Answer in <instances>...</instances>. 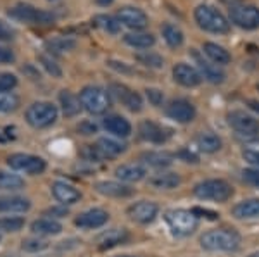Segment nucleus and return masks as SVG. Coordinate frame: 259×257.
<instances>
[{"instance_id":"26","label":"nucleus","mask_w":259,"mask_h":257,"mask_svg":"<svg viewBox=\"0 0 259 257\" xmlns=\"http://www.w3.org/2000/svg\"><path fill=\"white\" fill-rule=\"evenodd\" d=\"M31 231L41 237H50V235H59L62 231V225L52 218H41L31 223Z\"/></svg>"},{"instance_id":"50","label":"nucleus","mask_w":259,"mask_h":257,"mask_svg":"<svg viewBox=\"0 0 259 257\" xmlns=\"http://www.w3.org/2000/svg\"><path fill=\"white\" fill-rule=\"evenodd\" d=\"M78 131H80L81 135H94V133H97V126L90 121H83L80 123V126H78Z\"/></svg>"},{"instance_id":"47","label":"nucleus","mask_w":259,"mask_h":257,"mask_svg":"<svg viewBox=\"0 0 259 257\" xmlns=\"http://www.w3.org/2000/svg\"><path fill=\"white\" fill-rule=\"evenodd\" d=\"M192 213L195 214V216H202V218H206V219H211V221H216L220 216H218V213H214V211H209V209H202V207H194L192 209Z\"/></svg>"},{"instance_id":"58","label":"nucleus","mask_w":259,"mask_h":257,"mask_svg":"<svg viewBox=\"0 0 259 257\" xmlns=\"http://www.w3.org/2000/svg\"><path fill=\"white\" fill-rule=\"evenodd\" d=\"M257 90H259V85H257Z\"/></svg>"},{"instance_id":"9","label":"nucleus","mask_w":259,"mask_h":257,"mask_svg":"<svg viewBox=\"0 0 259 257\" xmlns=\"http://www.w3.org/2000/svg\"><path fill=\"white\" fill-rule=\"evenodd\" d=\"M9 14L14 19L28 24H52L56 21L54 14H50L47 11L35 9L33 6H28V4H18L16 7H12Z\"/></svg>"},{"instance_id":"6","label":"nucleus","mask_w":259,"mask_h":257,"mask_svg":"<svg viewBox=\"0 0 259 257\" xmlns=\"http://www.w3.org/2000/svg\"><path fill=\"white\" fill-rule=\"evenodd\" d=\"M57 119V107L50 102H35L26 109V121L30 126L41 130L49 128Z\"/></svg>"},{"instance_id":"2","label":"nucleus","mask_w":259,"mask_h":257,"mask_svg":"<svg viewBox=\"0 0 259 257\" xmlns=\"http://www.w3.org/2000/svg\"><path fill=\"white\" fill-rule=\"evenodd\" d=\"M200 245L211 252H232L240 245V237L233 230H209L200 237Z\"/></svg>"},{"instance_id":"45","label":"nucleus","mask_w":259,"mask_h":257,"mask_svg":"<svg viewBox=\"0 0 259 257\" xmlns=\"http://www.w3.org/2000/svg\"><path fill=\"white\" fill-rule=\"evenodd\" d=\"M145 95H147L149 102L156 107H159L161 104L164 102V95H162L161 90H157V88H147L145 90Z\"/></svg>"},{"instance_id":"19","label":"nucleus","mask_w":259,"mask_h":257,"mask_svg":"<svg viewBox=\"0 0 259 257\" xmlns=\"http://www.w3.org/2000/svg\"><path fill=\"white\" fill-rule=\"evenodd\" d=\"M116 178L126 183H135V181L144 180L147 175V169L142 163H124L116 168Z\"/></svg>"},{"instance_id":"38","label":"nucleus","mask_w":259,"mask_h":257,"mask_svg":"<svg viewBox=\"0 0 259 257\" xmlns=\"http://www.w3.org/2000/svg\"><path fill=\"white\" fill-rule=\"evenodd\" d=\"M95 26L102 28L104 31L107 33H118L121 30V23L118 21V18H112L109 14H99L94 18Z\"/></svg>"},{"instance_id":"18","label":"nucleus","mask_w":259,"mask_h":257,"mask_svg":"<svg viewBox=\"0 0 259 257\" xmlns=\"http://www.w3.org/2000/svg\"><path fill=\"white\" fill-rule=\"evenodd\" d=\"M52 195L56 197V200L61 202L62 205H71V204H76V202L80 200L81 192L78 188H74L73 185L66 183V181H54Z\"/></svg>"},{"instance_id":"5","label":"nucleus","mask_w":259,"mask_h":257,"mask_svg":"<svg viewBox=\"0 0 259 257\" xmlns=\"http://www.w3.org/2000/svg\"><path fill=\"white\" fill-rule=\"evenodd\" d=\"M164 219L169 230L178 237H187V235L194 233L199 225L197 216L187 209H171L164 214Z\"/></svg>"},{"instance_id":"15","label":"nucleus","mask_w":259,"mask_h":257,"mask_svg":"<svg viewBox=\"0 0 259 257\" xmlns=\"http://www.w3.org/2000/svg\"><path fill=\"white\" fill-rule=\"evenodd\" d=\"M166 114H168L169 119L177 123H190L194 121L195 118V107L192 106L189 100L185 98H177V100H171L166 107Z\"/></svg>"},{"instance_id":"53","label":"nucleus","mask_w":259,"mask_h":257,"mask_svg":"<svg viewBox=\"0 0 259 257\" xmlns=\"http://www.w3.org/2000/svg\"><path fill=\"white\" fill-rule=\"evenodd\" d=\"M45 214H49V216H54V214H57L56 218H62V216H66V214H68V209H56V207H54V209H49Z\"/></svg>"},{"instance_id":"8","label":"nucleus","mask_w":259,"mask_h":257,"mask_svg":"<svg viewBox=\"0 0 259 257\" xmlns=\"http://www.w3.org/2000/svg\"><path fill=\"white\" fill-rule=\"evenodd\" d=\"M7 164H9L11 169L14 171H21L26 173V175H41L47 168L45 161L38 156H31V154H23V152H18V154H12L7 157Z\"/></svg>"},{"instance_id":"54","label":"nucleus","mask_w":259,"mask_h":257,"mask_svg":"<svg viewBox=\"0 0 259 257\" xmlns=\"http://www.w3.org/2000/svg\"><path fill=\"white\" fill-rule=\"evenodd\" d=\"M249 107L254 111V113H257V114H259V102H256V100H250V102H249Z\"/></svg>"},{"instance_id":"48","label":"nucleus","mask_w":259,"mask_h":257,"mask_svg":"<svg viewBox=\"0 0 259 257\" xmlns=\"http://www.w3.org/2000/svg\"><path fill=\"white\" fill-rule=\"evenodd\" d=\"M242 156H244V159L247 161L249 164H252V166H256V168H259V150L245 148V150L242 152Z\"/></svg>"},{"instance_id":"28","label":"nucleus","mask_w":259,"mask_h":257,"mask_svg":"<svg viewBox=\"0 0 259 257\" xmlns=\"http://www.w3.org/2000/svg\"><path fill=\"white\" fill-rule=\"evenodd\" d=\"M31 202L24 197H0V213H26Z\"/></svg>"},{"instance_id":"41","label":"nucleus","mask_w":259,"mask_h":257,"mask_svg":"<svg viewBox=\"0 0 259 257\" xmlns=\"http://www.w3.org/2000/svg\"><path fill=\"white\" fill-rule=\"evenodd\" d=\"M38 61H40V64L44 66L45 71H47L49 74H52L54 78H61L62 76V71H61L59 64H57V62L54 61L52 57L49 56V54H40Z\"/></svg>"},{"instance_id":"16","label":"nucleus","mask_w":259,"mask_h":257,"mask_svg":"<svg viewBox=\"0 0 259 257\" xmlns=\"http://www.w3.org/2000/svg\"><path fill=\"white\" fill-rule=\"evenodd\" d=\"M173 78L178 85L185 86V88H194V86H199L202 83V76L197 71V68L190 64H185V62H178L173 68Z\"/></svg>"},{"instance_id":"51","label":"nucleus","mask_w":259,"mask_h":257,"mask_svg":"<svg viewBox=\"0 0 259 257\" xmlns=\"http://www.w3.org/2000/svg\"><path fill=\"white\" fill-rule=\"evenodd\" d=\"M14 38V33H12L11 28H7L6 24L0 21V40H12Z\"/></svg>"},{"instance_id":"11","label":"nucleus","mask_w":259,"mask_h":257,"mask_svg":"<svg viewBox=\"0 0 259 257\" xmlns=\"http://www.w3.org/2000/svg\"><path fill=\"white\" fill-rule=\"evenodd\" d=\"M107 92H109L111 97H114L116 100L123 104L128 111H132V113H140V111L144 109V100H142V97L137 92L130 90L126 85L112 83Z\"/></svg>"},{"instance_id":"17","label":"nucleus","mask_w":259,"mask_h":257,"mask_svg":"<svg viewBox=\"0 0 259 257\" xmlns=\"http://www.w3.org/2000/svg\"><path fill=\"white\" fill-rule=\"evenodd\" d=\"M107 219H109L107 211L95 207V209H89L85 213H81L80 216L74 219V225L81 228V230H95V228H102L106 225Z\"/></svg>"},{"instance_id":"44","label":"nucleus","mask_w":259,"mask_h":257,"mask_svg":"<svg viewBox=\"0 0 259 257\" xmlns=\"http://www.w3.org/2000/svg\"><path fill=\"white\" fill-rule=\"evenodd\" d=\"M49 243L45 242V240L41 238H26L23 242V248L26 252H40L44 250V248H47Z\"/></svg>"},{"instance_id":"52","label":"nucleus","mask_w":259,"mask_h":257,"mask_svg":"<svg viewBox=\"0 0 259 257\" xmlns=\"http://www.w3.org/2000/svg\"><path fill=\"white\" fill-rule=\"evenodd\" d=\"M178 156L182 157V159H185V163H197V156H194L189 150H182Z\"/></svg>"},{"instance_id":"7","label":"nucleus","mask_w":259,"mask_h":257,"mask_svg":"<svg viewBox=\"0 0 259 257\" xmlns=\"http://www.w3.org/2000/svg\"><path fill=\"white\" fill-rule=\"evenodd\" d=\"M230 21L242 30H256L259 28V9L249 4H237L230 7Z\"/></svg>"},{"instance_id":"57","label":"nucleus","mask_w":259,"mask_h":257,"mask_svg":"<svg viewBox=\"0 0 259 257\" xmlns=\"http://www.w3.org/2000/svg\"><path fill=\"white\" fill-rule=\"evenodd\" d=\"M0 240H2V235H0Z\"/></svg>"},{"instance_id":"23","label":"nucleus","mask_w":259,"mask_h":257,"mask_svg":"<svg viewBox=\"0 0 259 257\" xmlns=\"http://www.w3.org/2000/svg\"><path fill=\"white\" fill-rule=\"evenodd\" d=\"M139 133H140V138L145 140V142H152V143L166 142L164 128L156 124L154 121H142L139 126Z\"/></svg>"},{"instance_id":"30","label":"nucleus","mask_w":259,"mask_h":257,"mask_svg":"<svg viewBox=\"0 0 259 257\" xmlns=\"http://www.w3.org/2000/svg\"><path fill=\"white\" fill-rule=\"evenodd\" d=\"M124 43L133 48H150L156 43V36L145 31H132L124 35Z\"/></svg>"},{"instance_id":"34","label":"nucleus","mask_w":259,"mask_h":257,"mask_svg":"<svg viewBox=\"0 0 259 257\" xmlns=\"http://www.w3.org/2000/svg\"><path fill=\"white\" fill-rule=\"evenodd\" d=\"M76 47V41L73 38H66V36H57L47 41V50L50 54H64L69 52Z\"/></svg>"},{"instance_id":"3","label":"nucleus","mask_w":259,"mask_h":257,"mask_svg":"<svg viewBox=\"0 0 259 257\" xmlns=\"http://www.w3.org/2000/svg\"><path fill=\"white\" fill-rule=\"evenodd\" d=\"M80 102L81 107L89 114L100 116L111 107V95L107 90L100 88V86L90 85L85 86L80 92Z\"/></svg>"},{"instance_id":"46","label":"nucleus","mask_w":259,"mask_h":257,"mask_svg":"<svg viewBox=\"0 0 259 257\" xmlns=\"http://www.w3.org/2000/svg\"><path fill=\"white\" fill-rule=\"evenodd\" d=\"M244 180L247 181L249 185L259 188V168L256 169H245L244 171Z\"/></svg>"},{"instance_id":"42","label":"nucleus","mask_w":259,"mask_h":257,"mask_svg":"<svg viewBox=\"0 0 259 257\" xmlns=\"http://www.w3.org/2000/svg\"><path fill=\"white\" fill-rule=\"evenodd\" d=\"M24 226V218L11 216V218H0V231H19Z\"/></svg>"},{"instance_id":"21","label":"nucleus","mask_w":259,"mask_h":257,"mask_svg":"<svg viewBox=\"0 0 259 257\" xmlns=\"http://www.w3.org/2000/svg\"><path fill=\"white\" fill-rule=\"evenodd\" d=\"M104 128H106L109 133H112L118 138H126V136L132 135V124H130L128 119H124L123 116L112 114L107 116L104 119Z\"/></svg>"},{"instance_id":"1","label":"nucleus","mask_w":259,"mask_h":257,"mask_svg":"<svg viewBox=\"0 0 259 257\" xmlns=\"http://www.w3.org/2000/svg\"><path fill=\"white\" fill-rule=\"evenodd\" d=\"M194 18L199 28L204 31L216 33V35L230 31V21L216 7L207 6V4H200V6L195 7Z\"/></svg>"},{"instance_id":"55","label":"nucleus","mask_w":259,"mask_h":257,"mask_svg":"<svg viewBox=\"0 0 259 257\" xmlns=\"http://www.w3.org/2000/svg\"><path fill=\"white\" fill-rule=\"evenodd\" d=\"M95 2H97L99 6H102V7H107V6H111L114 0H95Z\"/></svg>"},{"instance_id":"24","label":"nucleus","mask_w":259,"mask_h":257,"mask_svg":"<svg viewBox=\"0 0 259 257\" xmlns=\"http://www.w3.org/2000/svg\"><path fill=\"white\" fill-rule=\"evenodd\" d=\"M59 102H61V109L66 118H74V116L80 114V109H81L80 97H76L71 90H61Z\"/></svg>"},{"instance_id":"33","label":"nucleus","mask_w":259,"mask_h":257,"mask_svg":"<svg viewBox=\"0 0 259 257\" xmlns=\"http://www.w3.org/2000/svg\"><path fill=\"white\" fill-rule=\"evenodd\" d=\"M161 33H162V38L166 40V43H168L171 48L182 47L183 38H185V36H183V31L180 30L177 24H171V23L162 24Z\"/></svg>"},{"instance_id":"12","label":"nucleus","mask_w":259,"mask_h":257,"mask_svg":"<svg viewBox=\"0 0 259 257\" xmlns=\"http://www.w3.org/2000/svg\"><path fill=\"white\" fill-rule=\"evenodd\" d=\"M190 56H192V59L195 61V64H197V71L200 73L202 80L209 81V83H212V85H220V83L225 81L227 74L223 73V69H221L218 64L204 59V57L200 56L195 48H192V50H190Z\"/></svg>"},{"instance_id":"14","label":"nucleus","mask_w":259,"mask_h":257,"mask_svg":"<svg viewBox=\"0 0 259 257\" xmlns=\"http://www.w3.org/2000/svg\"><path fill=\"white\" fill-rule=\"evenodd\" d=\"M157 213H159V207L154 202L149 200H140L135 202L133 205L128 207V216L132 221L140 223V225H147V223H152L156 219Z\"/></svg>"},{"instance_id":"29","label":"nucleus","mask_w":259,"mask_h":257,"mask_svg":"<svg viewBox=\"0 0 259 257\" xmlns=\"http://www.w3.org/2000/svg\"><path fill=\"white\" fill-rule=\"evenodd\" d=\"M233 216L239 219H250L259 218V198H249V200H242L232 209Z\"/></svg>"},{"instance_id":"35","label":"nucleus","mask_w":259,"mask_h":257,"mask_svg":"<svg viewBox=\"0 0 259 257\" xmlns=\"http://www.w3.org/2000/svg\"><path fill=\"white\" fill-rule=\"evenodd\" d=\"M0 188L4 190H21L24 188V180L19 175L0 169Z\"/></svg>"},{"instance_id":"43","label":"nucleus","mask_w":259,"mask_h":257,"mask_svg":"<svg viewBox=\"0 0 259 257\" xmlns=\"http://www.w3.org/2000/svg\"><path fill=\"white\" fill-rule=\"evenodd\" d=\"M18 85V78L12 73H0V92H11Z\"/></svg>"},{"instance_id":"32","label":"nucleus","mask_w":259,"mask_h":257,"mask_svg":"<svg viewBox=\"0 0 259 257\" xmlns=\"http://www.w3.org/2000/svg\"><path fill=\"white\" fill-rule=\"evenodd\" d=\"M140 159L144 161L145 164L152 166V168H157V169H164L168 168V166L173 164V156L169 154V152H144V154L140 156Z\"/></svg>"},{"instance_id":"56","label":"nucleus","mask_w":259,"mask_h":257,"mask_svg":"<svg viewBox=\"0 0 259 257\" xmlns=\"http://www.w3.org/2000/svg\"><path fill=\"white\" fill-rule=\"evenodd\" d=\"M121 257H133V255H121Z\"/></svg>"},{"instance_id":"10","label":"nucleus","mask_w":259,"mask_h":257,"mask_svg":"<svg viewBox=\"0 0 259 257\" xmlns=\"http://www.w3.org/2000/svg\"><path fill=\"white\" fill-rule=\"evenodd\" d=\"M228 124L242 136H257L259 135V121L252 116L245 114L244 111H232L227 116Z\"/></svg>"},{"instance_id":"49","label":"nucleus","mask_w":259,"mask_h":257,"mask_svg":"<svg viewBox=\"0 0 259 257\" xmlns=\"http://www.w3.org/2000/svg\"><path fill=\"white\" fill-rule=\"evenodd\" d=\"M14 59H16L14 52H12L11 48L0 45V62H2V64H9V62H14Z\"/></svg>"},{"instance_id":"37","label":"nucleus","mask_w":259,"mask_h":257,"mask_svg":"<svg viewBox=\"0 0 259 257\" xmlns=\"http://www.w3.org/2000/svg\"><path fill=\"white\" fill-rule=\"evenodd\" d=\"M135 59L140 62V64H144L145 68H150V69H159L164 66V59L159 56V54L156 52H140V54H135Z\"/></svg>"},{"instance_id":"40","label":"nucleus","mask_w":259,"mask_h":257,"mask_svg":"<svg viewBox=\"0 0 259 257\" xmlns=\"http://www.w3.org/2000/svg\"><path fill=\"white\" fill-rule=\"evenodd\" d=\"M19 107V97L11 92H0V113H12Z\"/></svg>"},{"instance_id":"31","label":"nucleus","mask_w":259,"mask_h":257,"mask_svg":"<svg viewBox=\"0 0 259 257\" xmlns=\"http://www.w3.org/2000/svg\"><path fill=\"white\" fill-rule=\"evenodd\" d=\"M195 142H197L199 150H202L204 154H214V152H218L221 148V138L218 135L211 133V131L199 133Z\"/></svg>"},{"instance_id":"36","label":"nucleus","mask_w":259,"mask_h":257,"mask_svg":"<svg viewBox=\"0 0 259 257\" xmlns=\"http://www.w3.org/2000/svg\"><path fill=\"white\" fill-rule=\"evenodd\" d=\"M97 145L100 148L104 150V154H106L109 159H112V157L123 154L124 150H126V145L118 142V140H112V138H100Z\"/></svg>"},{"instance_id":"25","label":"nucleus","mask_w":259,"mask_h":257,"mask_svg":"<svg viewBox=\"0 0 259 257\" xmlns=\"http://www.w3.org/2000/svg\"><path fill=\"white\" fill-rule=\"evenodd\" d=\"M180 181H182L180 176L177 173H171V171H159L149 178V185H152L154 188H159V190L177 188L180 185Z\"/></svg>"},{"instance_id":"22","label":"nucleus","mask_w":259,"mask_h":257,"mask_svg":"<svg viewBox=\"0 0 259 257\" xmlns=\"http://www.w3.org/2000/svg\"><path fill=\"white\" fill-rule=\"evenodd\" d=\"M95 190L100 193V195L106 197H130L133 193V188H130L128 185L119 183V181H99L95 183Z\"/></svg>"},{"instance_id":"27","label":"nucleus","mask_w":259,"mask_h":257,"mask_svg":"<svg viewBox=\"0 0 259 257\" xmlns=\"http://www.w3.org/2000/svg\"><path fill=\"white\" fill-rule=\"evenodd\" d=\"M202 50L209 57L211 62H214V64H218V66H225L232 61V56H230V52L227 48L221 47L218 43H212V41H206V43L202 45Z\"/></svg>"},{"instance_id":"39","label":"nucleus","mask_w":259,"mask_h":257,"mask_svg":"<svg viewBox=\"0 0 259 257\" xmlns=\"http://www.w3.org/2000/svg\"><path fill=\"white\" fill-rule=\"evenodd\" d=\"M81 157L85 161H90V163H102V161L109 159L99 145H85L81 148Z\"/></svg>"},{"instance_id":"20","label":"nucleus","mask_w":259,"mask_h":257,"mask_svg":"<svg viewBox=\"0 0 259 257\" xmlns=\"http://www.w3.org/2000/svg\"><path fill=\"white\" fill-rule=\"evenodd\" d=\"M128 231L124 228H112V230H107L106 233H102L97 238V247L99 250H107V248H112L119 243H124L128 240Z\"/></svg>"},{"instance_id":"4","label":"nucleus","mask_w":259,"mask_h":257,"mask_svg":"<svg viewBox=\"0 0 259 257\" xmlns=\"http://www.w3.org/2000/svg\"><path fill=\"white\" fill-rule=\"evenodd\" d=\"M194 195L200 200L227 202L233 195V188L225 180H204L194 186Z\"/></svg>"},{"instance_id":"13","label":"nucleus","mask_w":259,"mask_h":257,"mask_svg":"<svg viewBox=\"0 0 259 257\" xmlns=\"http://www.w3.org/2000/svg\"><path fill=\"white\" fill-rule=\"evenodd\" d=\"M116 18L123 26H126L133 31H142L149 24L147 14L139 7H121Z\"/></svg>"}]
</instances>
